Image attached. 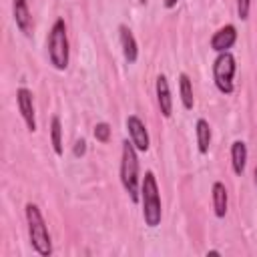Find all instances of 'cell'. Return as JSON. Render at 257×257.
I'll return each instance as SVG.
<instances>
[{"label":"cell","instance_id":"6da1fadb","mask_svg":"<svg viewBox=\"0 0 257 257\" xmlns=\"http://www.w3.org/2000/svg\"><path fill=\"white\" fill-rule=\"evenodd\" d=\"M120 183L122 189L126 191L128 199L133 203L141 201V179H139V151L137 147L126 139L122 141V149H120Z\"/></svg>","mask_w":257,"mask_h":257},{"label":"cell","instance_id":"7a4b0ae2","mask_svg":"<svg viewBox=\"0 0 257 257\" xmlns=\"http://www.w3.org/2000/svg\"><path fill=\"white\" fill-rule=\"evenodd\" d=\"M24 217H26V229H28V239H30L32 249L42 257L52 255V239H50L46 221H44L38 205L26 203L24 205Z\"/></svg>","mask_w":257,"mask_h":257},{"label":"cell","instance_id":"3957f363","mask_svg":"<svg viewBox=\"0 0 257 257\" xmlns=\"http://www.w3.org/2000/svg\"><path fill=\"white\" fill-rule=\"evenodd\" d=\"M141 205H143V219L145 225L155 229L161 225L163 219V207H161V195H159V183L153 171H145V177L141 181Z\"/></svg>","mask_w":257,"mask_h":257},{"label":"cell","instance_id":"277c9868","mask_svg":"<svg viewBox=\"0 0 257 257\" xmlns=\"http://www.w3.org/2000/svg\"><path fill=\"white\" fill-rule=\"evenodd\" d=\"M46 48H48V60L56 70H66L68 60H70V44H68V32H66V22L62 18L54 20L50 26L48 38H46Z\"/></svg>","mask_w":257,"mask_h":257},{"label":"cell","instance_id":"5b68a950","mask_svg":"<svg viewBox=\"0 0 257 257\" xmlns=\"http://www.w3.org/2000/svg\"><path fill=\"white\" fill-rule=\"evenodd\" d=\"M235 72H237V60L235 56L227 52H219L213 60V82L221 94H231L235 90Z\"/></svg>","mask_w":257,"mask_h":257},{"label":"cell","instance_id":"8992f818","mask_svg":"<svg viewBox=\"0 0 257 257\" xmlns=\"http://www.w3.org/2000/svg\"><path fill=\"white\" fill-rule=\"evenodd\" d=\"M16 104L22 114V120L30 133H36V110H34V96L32 90L26 86L16 88Z\"/></svg>","mask_w":257,"mask_h":257},{"label":"cell","instance_id":"52a82bcc","mask_svg":"<svg viewBox=\"0 0 257 257\" xmlns=\"http://www.w3.org/2000/svg\"><path fill=\"white\" fill-rule=\"evenodd\" d=\"M126 131L131 137V143L137 147L139 153H147L151 147V139H149V131L145 126V122L137 116V114H128L126 116Z\"/></svg>","mask_w":257,"mask_h":257},{"label":"cell","instance_id":"ba28073f","mask_svg":"<svg viewBox=\"0 0 257 257\" xmlns=\"http://www.w3.org/2000/svg\"><path fill=\"white\" fill-rule=\"evenodd\" d=\"M235 42H237V28L233 24H225L217 32H213L209 44H211V50L219 54V52H227L229 48H233Z\"/></svg>","mask_w":257,"mask_h":257},{"label":"cell","instance_id":"9c48e42d","mask_svg":"<svg viewBox=\"0 0 257 257\" xmlns=\"http://www.w3.org/2000/svg\"><path fill=\"white\" fill-rule=\"evenodd\" d=\"M155 92H157V102H159V110L165 118L173 116V96H171V86L165 74H159L155 80Z\"/></svg>","mask_w":257,"mask_h":257},{"label":"cell","instance_id":"30bf717a","mask_svg":"<svg viewBox=\"0 0 257 257\" xmlns=\"http://www.w3.org/2000/svg\"><path fill=\"white\" fill-rule=\"evenodd\" d=\"M12 16H14V22L18 26V30L24 36H32L34 22H32V16H30L28 0H12Z\"/></svg>","mask_w":257,"mask_h":257},{"label":"cell","instance_id":"8fae6325","mask_svg":"<svg viewBox=\"0 0 257 257\" xmlns=\"http://www.w3.org/2000/svg\"><path fill=\"white\" fill-rule=\"evenodd\" d=\"M118 40H120V48H122L124 60L128 64H135L137 58H139V44H137V38H135V34L131 32V28L126 24L118 26Z\"/></svg>","mask_w":257,"mask_h":257},{"label":"cell","instance_id":"7c38bea8","mask_svg":"<svg viewBox=\"0 0 257 257\" xmlns=\"http://www.w3.org/2000/svg\"><path fill=\"white\" fill-rule=\"evenodd\" d=\"M211 199H213V213L217 219H223L227 215V205H229V195H227V187L221 181L213 183L211 189Z\"/></svg>","mask_w":257,"mask_h":257},{"label":"cell","instance_id":"4fadbf2b","mask_svg":"<svg viewBox=\"0 0 257 257\" xmlns=\"http://www.w3.org/2000/svg\"><path fill=\"white\" fill-rule=\"evenodd\" d=\"M247 167V145L243 141H233L231 145V169L237 177L245 173Z\"/></svg>","mask_w":257,"mask_h":257},{"label":"cell","instance_id":"5bb4252c","mask_svg":"<svg viewBox=\"0 0 257 257\" xmlns=\"http://www.w3.org/2000/svg\"><path fill=\"white\" fill-rule=\"evenodd\" d=\"M195 135H197V149L201 155H207L209 153V147H211V124L205 120V118H199L195 122Z\"/></svg>","mask_w":257,"mask_h":257},{"label":"cell","instance_id":"9a60e30c","mask_svg":"<svg viewBox=\"0 0 257 257\" xmlns=\"http://www.w3.org/2000/svg\"><path fill=\"white\" fill-rule=\"evenodd\" d=\"M179 96H181L183 106L187 110H191L195 104V96H193V82H191V76L187 72L179 74Z\"/></svg>","mask_w":257,"mask_h":257},{"label":"cell","instance_id":"2e32d148","mask_svg":"<svg viewBox=\"0 0 257 257\" xmlns=\"http://www.w3.org/2000/svg\"><path fill=\"white\" fill-rule=\"evenodd\" d=\"M50 145L54 149V153L58 157H62L64 149H62V122H60V116L54 114L50 118Z\"/></svg>","mask_w":257,"mask_h":257},{"label":"cell","instance_id":"e0dca14e","mask_svg":"<svg viewBox=\"0 0 257 257\" xmlns=\"http://www.w3.org/2000/svg\"><path fill=\"white\" fill-rule=\"evenodd\" d=\"M92 135L98 143H108L110 141V124L108 122H96Z\"/></svg>","mask_w":257,"mask_h":257},{"label":"cell","instance_id":"ac0fdd59","mask_svg":"<svg viewBox=\"0 0 257 257\" xmlns=\"http://www.w3.org/2000/svg\"><path fill=\"white\" fill-rule=\"evenodd\" d=\"M249 10H251V0H237V16L241 20L249 18Z\"/></svg>","mask_w":257,"mask_h":257},{"label":"cell","instance_id":"d6986e66","mask_svg":"<svg viewBox=\"0 0 257 257\" xmlns=\"http://www.w3.org/2000/svg\"><path fill=\"white\" fill-rule=\"evenodd\" d=\"M72 153H74V157H82V155L86 153V141H84V139L76 141V143H74V151H72Z\"/></svg>","mask_w":257,"mask_h":257},{"label":"cell","instance_id":"ffe728a7","mask_svg":"<svg viewBox=\"0 0 257 257\" xmlns=\"http://www.w3.org/2000/svg\"><path fill=\"white\" fill-rule=\"evenodd\" d=\"M177 6V0H165V8H173Z\"/></svg>","mask_w":257,"mask_h":257},{"label":"cell","instance_id":"44dd1931","mask_svg":"<svg viewBox=\"0 0 257 257\" xmlns=\"http://www.w3.org/2000/svg\"><path fill=\"white\" fill-rule=\"evenodd\" d=\"M253 175H255V187H257V167H255V171H253Z\"/></svg>","mask_w":257,"mask_h":257}]
</instances>
